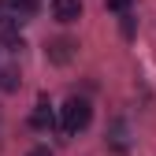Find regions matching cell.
Returning a JSON list of instances; mask_svg holds the SVG:
<instances>
[{
	"mask_svg": "<svg viewBox=\"0 0 156 156\" xmlns=\"http://www.w3.org/2000/svg\"><path fill=\"white\" fill-rule=\"evenodd\" d=\"M89 119H93V108H89L86 97H67V101H63V108H60V126H63V134L86 130Z\"/></svg>",
	"mask_w": 156,
	"mask_h": 156,
	"instance_id": "cell-1",
	"label": "cell"
},
{
	"mask_svg": "<svg viewBox=\"0 0 156 156\" xmlns=\"http://www.w3.org/2000/svg\"><path fill=\"white\" fill-rule=\"evenodd\" d=\"M52 19L63 23V26L78 23L82 19V0H52Z\"/></svg>",
	"mask_w": 156,
	"mask_h": 156,
	"instance_id": "cell-2",
	"label": "cell"
},
{
	"mask_svg": "<svg viewBox=\"0 0 156 156\" xmlns=\"http://www.w3.org/2000/svg\"><path fill=\"white\" fill-rule=\"evenodd\" d=\"M4 15H11L15 23H26L37 15V0H4Z\"/></svg>",
	"mask_w": 156,
	"mask_h": 156,
	"instance_id": "cell-3",
	"label": "cell"
},
{
	"mask_svg": "<svg viewBox=\"0 0 156 156\" xmlns=\"http://www.w3.org/2000/svg\"><path fill=\"white\" fill-rule=\"evenodd\" d=\"M71 56H74V41H67V37H60V41L48 45V60L52 63H67Z\"/></svg>",
	"mask_w": 156,
	"mask_h": 156,
	"instance_id": "cell-4",
	"label": "cell"
},
{
	"mask_svg": "<svg viewBox=\"0 0 156 156\" xmlns=\"http://www.w3.org/2000/svg\"><path fill=\"white\" fill-rule=\"evenodd\" d=\"M30 126H34V130H48V126H52V112H48V101H45V97L37 101V108H34V115H30Z\"/></svg>",
	"mask_w": 156,
	"mask_h": 156,
	"instance_id": "cell-5",
	"label": "cell"
},
{
	"mask_svg": "<svg viewBox=\"0 0 156 156\" xmlns=\"http://www.w3.org/2000/svg\"><path fill=\"white\" fill-rule=\"evenodd\" d=\"M19 82H23V74H19V67H0V89L4 93H15Z\"/></svg>",
	"mask_w": 156,
	"mask_h": 156,
	"instance_id": "cell-6",
	"label": "cell"
},
{
	"mask_svg": "<svg viewBox=\"0 0 156 156\" xmlns=\"http://www.w3.org/2000/svg\"><path fill=\"white\" fill-rule=\"evenodd\" d=\"M108 145H112V149H119V152L126 149V123H123V119H115V123H112V130H108Z\"/></svg>",
	"mask_w": 156,
	"mask_h": 156,
	"instance_id": "cell-7",
	"label": "cell"
},
{
	"mask_svg": "<svg viewBox=\"0 0 156 156\" xmlns=\"http://www.w3.org/2000/svg\"><path fill=\"white\" fill-rule=\"evenodd\" d=\"M119 19H123V34H126V37H134V15H130V11H123Z\"/></svg>",
	"mask_w": 156,
	"mask_h": 156,
	"instance_id": "cell-8",
	"label": "cell"
},
{
	"mask_svg": "<svg viewBox=\"0 0 156 156\" xmlns=\"http://www.w3.org/2000/svg\"><path fill=\"white\" fill-rule=\"evenodd\" d=\"M26 156H52V149H45V145H37V149H30Z\"/></svg>",
	"mask_w": 156,
	"mask_h": 156,
	"instance_id": "cell-9",
	"label": "cell"
},
{
	"mask_svg": "<svg viewBox=\"0 0 156 156\" xmlns=\"http://www.w3.org/2000/svg\"><path fill=\"white\" fill-rule=\"evenodd\" d=\"M108 8L112 11H126V0H108Z\"/></svg>",
	"mask_w": 156,
	"mask_h": 156,
	"instance_id": "cell-10",
	"label": "cell"
}]
</instances>
